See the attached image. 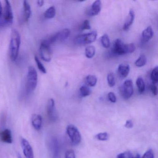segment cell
Instances as JSON below:
<instances>
[{
  "label": "cell",
  "instance_id": "6da1fadb",
  "mask_svg": "<svg viewBox=\"0 0 158 158\" xmlns=\"http://www.w3.org/2000/svg\"><path fill=\"white\" fill-rule=\"evenodd\" d=\"M21 43L20 33L15 29H13L11 34L10 44V58L12 61H15L18 58L19 49Z\"/></svg>",
  "mask_w": 158,
  "mask_h": 158
},
{
  "label": "cell",
  "instance_id": "7a4b0ae2",
  "mask_svg": "<svg viewBox=\"0 0 158 158\" xmlns=\"http://www.w3.org/2000/svg\"><path fill=\"white\" fill-rule=\"evenodd\" d=\"M135 50V47L133 43L125 44L121 40L116 39L114 42L111 52L114 55H123L132 53Z\"/></svg>",
  "mask_w": 158,
  "mask_h": 158
},
{
  "label": "cell",
  "instance_id": "3957f363",
  "mask_svg": "<svg viewBox=\"0 0 158 158\" xmlns=\"http://www.w3.org/2000/svg\"><path fill=\"white\" fill-rule=\"evenodd\" d=\"M38 83V74L36 70L33 66H29L27 73L26 89L27 93H31L35 90Z\"/></svg>",
  "mask_w": 158,
  "mask_h": 158
},
{
  "label": "cell",
  "instance_id": "277c9868",
  "mask_svg": "<svg viewBox=\"0 0 158 158\" xmlns=\"http://www.w3.org/2000/svg\"><path fill=\"white\" fill-rule=\"evenodd\" d=\"M97 35L98 34L96 31H93L84 35H79L75 39L74 42L76 45L79 46L91 44L96 40Z\"/></svg>",
  "mask_w": 158,
  "mask_h": 158
},
{
  "label": "cell",
  "instance_id": "5b68a950",
  "mask_svg": "<svg viewBox=\"0 0 158 158\" xmlns=\"http://www.w3.org/2000/svg\"><path fill=\"white\" fill-rule=\"evenodd\" d=\"M40 54L41 59L45 61L48 62L51 60L52 58V51L50 45H49L46 40H43L40 48Z\"/></svg>",
  "mask_w": 158,
  "mask_h": 158
},
{
  "label": "cell",
  "instance_id": "8992f818",
  "mask_svg": "<svg viewBox=\"0 0 158 158\" xmlns=\"http://www.w3.org/2000/svg\"><path fill=\"white\" fill-rule=\"evenodd\" d=\"M67 135L74 145H78L81 142V134L78 129L73 125H69L66 128Z\"/></svg>",
  "mask_w": 158,
  "mask_h": 158
},
{
  "label": "cell",
  "instance_id": "52a82bcc",
  "mask_svg": "<svg viewBox=\"0 0 158 158\" xmlns=\"http://www.w3.org/2000/svg\"><path fill=\"white\" fill-rule=\"evenodd\" d=\"M70 30L67 28H65V29H63L61 31L54 34L46 40L51 46L53 43L58 42V41H60L61 42V41H63L66 40L70 35Z\"/></svg>",
  "mask_w": 158,
  "mask_h": 158
},
{
  "label": "cell",
  "instance_id": "ba28073f",
  "mask_svg": "<svg viewBox=\"0 0 158 158\" xmlns=\"http://www.w3.org/2000/svg\"><path fill=\"white\" fill-rule=\"evenodd\" d=\"M134 93L133 84L132 80L130 79L126 80L121 88V93L125 99L130 98Z\"/></svg>",
  "mask_w": 158,
  "mask_h": 158
},
{
  "label": "cell",
  "instance_id": "9c48e42d",
  "mask_svg": "<svg viewBox=\"0 0 158 158\" xmlns=\"http://www.w3.org/2000/svg\"><path fill=\"white\" fill-rule=\"evenodd\" d=\"M5 8L3 14V23L4 25H10L13 22V13L10 3L9 1H5Z\"/></svg>",
  "mask_w": 158,
  "mask_h": 158
},
{
  "label": "cell",
  "instance_id": "30bf717a",
  "mask_svg": "<svg viewBox=\"0 0 158 158\" xmlns=\"http://www.w3.org/2000/svg\"><path fill=\"white\" fill-rule=\"evenodd\" d=\"M21 145L26 158H34L33 148L28 141L24 138L21 139Z\"/></svg>",
  "mask_w": 158,
  "mask_h": 158
},
{
  "label": "cell",
  "instance_id": "8fae6325",
  "mask_svg": "<svg viewBox=\"0 0 158 158\" xmlns=\"http://www.w3.org/2000/svg\"><path fill=\"white\" fill-rule=\"evenodd\" d=\"M47 113L50 120L55 121L57 119L56 111H55V101L52 98L48 100L47 103Z\"/></svg>",
  "mask_w": 158,
  "mask_h": 158
},
{
  "label": "cell",
  "instance_id": "7c38bea8",
  "mask_svg": "<svg viewBox=\"0 0 158 158\" xmlns=\"http://www.w3.org/2000/svg\"><path fill=\"white\" fill-rule=\"evenodd\" d=\"M102 3L99 0H97L93 2L91 8L89 11V15L94 16L98 15L101 10Z\"/></svg>",
  "mask_w": 158,
  "mask_h": 158
},
{
  "label": "cell",
  "instance_id": "4fadbf2b",
  "mask_svg": "<svg viewBox=\"0 0 158 158\" xmlns=\"http://www.w3.org/2000/svg\"><path fill=\"white\" fill-rule=\"evenodd\" d=\"M0 138L2 141L6 143H12V136L11 132L9 129H6L0 133Z\"/></svg>",
  "mask_w": 158,
  "mask_h": 158
},
{
  "label": "cell",
  "instance_id": "5bb4252c",
  "mask_svg": "<svg viewBox=\"0 0 158 158\" xmlns=\"http://www.w3.org/2000/svg\"><path fill=\"white\" fill-rule=\"evenodd\" d=\"M130 71V67L127 64H120L118 66V74L120 77L122 78H125L128 75Z\"/></svg>",
  "mask_w": 158,
  "mask_h": 158
},
{
  "label": "cell",
  "instance_id": "9a60e30c",
  "mask_svg": "<svg viewBox=\"0 0 158 158\" xmlns=\"http://www.w3.org/2000/svg\"><path fill=\"white\" fill-rule=\"evenodd\" d=\"M135 17V12H134V10L131 9L129 11L128 16H127V18L123 27V29L124 31H127L129 29V27H131V26L133 24V22H134Z\"/></svg>",
  "mask_w": 158,
  "mask_h": 158
},
{
  "label": "cell",
  "instance_id": "2e32d148",
  "mask_svg": "<svg viewBox=\"0 0 158 158\" xmlns=\"http://www.w3.org/2000/svg\"><path fill=\"white\" fill-rule=\"evenodd\" d=\"M153 35V32L151 27L149 26L142 32V41L143 42H148L150 40Z\"/></svg>",
  "mask_w": 158,
  "mask_h": 158
},
{
  "label": "cell",
  "instance_id": "e0dca14e",
  "mask_svg": "<svg viewBox=\"0 0 158 158\" xmlns=\"http://www.w3.org/2000/svg\"><path fill=\"white\" fill-rule=\"evenodd\" d=\"M42 116L40 114H35L32 118V123L34 128L37 130H40L42 125Z\"/></svg>",
  "mask_w": 158,
  "mask_h": 158
},
{
  "label": "cell",
  "instance_id": "ac0fdd59",
  "mask_svg": "<svg viewBox=\"0 0 158 158\" xmlns=\"http://www.w3.org/2000/svg\"><path fill=\"white\" fill-rule=\"evenodd\" d=\"M24 18L25 21L27 22L30 19L31 15V6L28 2L24 1L23 2Z\"/></svg>",
  "mask_w": 158,
  "mask_h": 158
},
{
  "label": "cell",
  "instance_id": "d6986e66",
  "mask_svg": "<svg viewBox=\"0 0 158 158\" xmlns=\"http://www.w3.org/2000/svg\"><path fill=\"white\" fill-rule=\"evenodd\" d=\"M85 81L87 85L90 87H94L97 84L98 79L95 76L89 75L86 77Z\"/></svg>",
  "mask_w": 158,
  "mask_h": 158
},
{
  "label": "cell",
  "instance_id": "ffe728a7",
  "mask_svg": "<svg viewBox=\"0 0 158 158\" xmlns=\"http://www.w3.org/2000/svg\"><path fill=\"white\" fill-rule=\"evenodd\" d=\"M56 15V10L54 6L49 8L45 12L44 16L47 19H52L54 18Z\"/></svg>",
  "mask_w": 158,
  "mask_h": 158
},
{
  "label": "cell",
  "instance_id": "44dd1931",
  "mask_svg": "<svg viewBox=\"0 0 158 158\" xmlns=\"http://www.w3.org/2000/svg\"><path fill=\"white\" fill-rule=\"evenodd\" d=\"M51 150L53 157H56L58 155V151H59L58 142L56 139H52V141L51 142Z\"/></svg>",
  "mask_w": 158,
  "mask_h": 158
},
{
  "label": "cell",
  "instance_id": "7402d4cb",
  "mask_svg": "<svg viewBox=\"0 0 158 158\" xmlns=\"http://www.w3.org/2000/svg\"><path fill=\"white\" fill-rule=\"evenodd\" d=\"M136 83L139 92V93H142L144 92L145 90V84L142 77H138L137 79Z\"/></svg>",
  "mask_w": 158,
  "mask_h": 158
},
{
  "label": "cell",
  "instance_id": "603a6c76",
  "mask_svg": "<svg viewBox=\"0 0 158 158\" xmlns=\"http://www.w3.org/2000/svg\"><path fill=\"white\" fill-rule=\"evenodd\" d=\"M96 53V49L93 46H89L87 47L85 51L86 57L89 59L93 58Z\"/></svg>",
  "mask_w": 158,
  "mask_h": 158
},
{
  "label": "cell",
  "instance_id": "cb8c5ba5",
  "mask_svg": "<svg viewBox=\"0 0 158 158\" xmlns=\"http://www.w3.org/2000/svg\"><path fill=\"white\" fill-rule=\"evenodd\" d=\"M117 158H140L138 154L135 156H134L130 151H126L123 153H120L117 156Z\"/></svg>",
  "mask_w": 158,
  "mask_h": 158
},
{
  "label": "cell",
  "instance_id": "d4e9b609",
  "mask_svg": "<svg viewBox=\"0 0 158 158\" xmlns=\"http://www.w3.org/2000/svg\"><path fill=\"white\" fill-rule=\"evenodd\" d=\"M101 42L102 45L105 48H108L110 47V40L109 39V36L108 35H103L101 38Z\"/></svg>",
  "mask_w": 158,
  "mask_h": 158
},
{
  "label": "cell",
  "instance_id": "484cf974",
  "mask_svg": "<svg viewBox=\"0 0 158 158\" xmlns=\"http://www.w3.org/2000/svg\"><path fill=\"white\" fill-rule=\"evenodd\" d=\"M147 62V58L144 55L139 56V58L135 62V65L137 67H142L144 66Z\"/></svg>",
  "mask_w": 158,
  "mask_h": 158
},
{
  "label": "cell",
  "instance_id": "4316f807",
  "mask_svg": "<svg viewBox=\"0 0 158 158\" xmlns=\"http://www.w3.org/2000/svg\"><path fill=\"white\" fill-rule=\"evenodd\" d=\"M90 88L86 85H83L80 88V95L82 97H86L91 94Z\"/></svg>",
  "mask_w": 158,
  "mask_h": 158
},
{
  "label": "cell",
  "instance_id": "83f0119b",
  "mask_svg": "<svg viewBox=\"0 0 158 158\" xmlns=\"http://www.w3.org/2000/svg\"><path fill=\"white\" fill-rule=\"evenodd\" d=\"M158 68L156 66L153 70H152L151 74V78L152 83L154 85L157 84L158 81Z\"/></svg>",
  "mask_w": 158,
  "mask_h": 158
},
{
  "label": "cell",
  "instance_id": "f1b7e54d",
  "mask_svg": "<svg viewBox=\"0 0 158 158\" xmlns=\"http://www.w3.org/2000/svg\"><path fill=\"white\" fill-rule=\"evenodd\" d=\"M35 61L40 71V72H42L43 73H47V70H46V68H45L44 65L42 64L41 61L39 59V58H38L37 56H35Z\"/></svg>",
  "mask_w": 158,
  "mask_h": 158
},
{
  "label": "cell",
  "instance_id": "f546056e",
  "mask_svg": "<svg viewBox=\"0 0 158 158\" xmlns=\"http://www.w3.org/2000/svg\"><path fill=\"white\" fill-rule=\"evenodd\" d=\"M107 81H108V85L111 87H112L115 85V79H114V75L113 73H110L108 75Z\"/></svg>",
  "mask_w": 158,
  "mask_h": 158
},
{
  "label": "cell",
  "instance_id": "4dcf8cb0",
  "mask_svg": "<svg viewBox=\"0 0 158 158\" xmlns=\"http://www.w3.org/2000/svg\"><path fill=\"white\" fill-rule=\"evenodd\" d=\"M95 138L98 140L105 141V140H107L109 139V135L106 132L101 133L96 135L95 136Z\"/></svg>",
  "mask_w": 158,
  "mask_h": 158
},
{
  "label": "cell",
  "instance_id": "1f68e13d",
  "mask_svg": "<svg viewBox=\"0 0 158 158\" xmlns=\"http://www.w3.org/2000/svg\"><path fill=\"white\" fill-rule=\"evenodd\" d=\"M91 28L90 25V23L89 21L88 20H85L81 27V30H89Z\"/></svg>",
  "mask_w": 158,
  "mask_h": 158
},
{
  "label": "cell",
  "instance_id": "d6a6232c",
  "mask_svg": "<svg viewBox=\"0 0 158 158\" xmlns=\"http://www.w3.org/2000/svg\"><path fill=\"white\" fill-rule=\"evenodd\" d=\"M142 158H154V154L152 149L148 150L145 153Z\"/></svg>",
  "mask_w": 158,
  "mask_h": 158
},
{
  "label": "cell",
  "instance_id": "836d02e7",
  "mask_svg": "<svg viewBox=\"0 0 158 158\" xmlns=\"http://www.w3.org/2000/svg\"><path fill=\"white\" fill-rule=\"evenodd\" d=\"M65 158H76L74 151L73 150H69L65 153Z\"/></svg>",
  "mask_w": 158,
  "mask_h": 158
},
{
  "label": "cell",
  "instance_id": "e575fe53",
  "mask_svg": "<svg viewBox=\"0 0 158 158\" xmlns=\"http://www.w3.org/2000/svg\"><path fill=\"white\" fill-rule=\"evenodd\" d=\"M108 98H109V100L111 102H116V98L115 97V95L113 92H110L108 94Z\"/></svg>",
  "mask_w": 158,
  "mask_h": 158
},
{
  "label": "cell",
  "instance_id": "d590c367",
  "mask_svg": "<svg viewBox=\"0 0 158 158\" xmlns=\"http://www.w3.org/2000/svg\"><path fill=\"white\" fill-rule=\"evenodd\" d=\"M150 89L154 96H156L157 95V93H158L157 87L155 85L153 84V85H151L150 86Z\"/></svg>",
  "mask_w": 158,
  "mask_h": 158
},
{
  "label": "cell",
  "instance_id": "8d00e7d4",
  "mask_svg": "<svg viewBox=\"0 0 158 158\" xmlns=\"http://www.w3.org/2000/svg\"><path fill=\"white\" fill-rule=\"evenodd\" d=\"M125 127L127 128H132L133 127V123L131 120H127L125 124Z\"/></svg>",
  "mask_w": 158,
  "mask_h": 158
},
{
  "label": "cell",
  "instance_id": "74e56055",
  "mask_svg": "<svg viewBox=\"0 0 158 158\" xmlns=\"http://www.w3.org/2000/svg\"><path fill=\"white\" fill-rule=\"evenodd\" d=\"M44 2L43 1H39L37 2L38 5L40 7H42L44 5Z\"/></svg>",
  "mask_w": 158,
  "mask_h": 158
},
{
  "label": "cell",
  "instance_id": "f35d334b",
  "mask_svg": "<svg viewBox=\"0 0 158 158\" xmlns=\"http://www.w3.org/2000/svg\"><path fill=\"white\" fill-rule=\"evenodd\" d=\"M2 13V7L1 3L0 2V19L1 17Z\"/></svg>",
  "mask_w": 158,
  "mask_h": 158
},
{
  "label": "cell",
  "instance_id": "ab89813d",
  "mask_svg": "<svg viewBox=\"0 0 158 158\" xmlns=\"http://www.w3.org/2000/svg\"><path fill=\"white\" fill-rule=\"evenodd\" d=\"M17 158H22V156L20 153H17Z\"/></svg>",
  "mask_w": 158,
  "mask_h": 158
}]
</instances>
